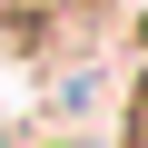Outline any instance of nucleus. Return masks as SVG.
I'll list each match as a JSON object with an SVG mask.
<instances>
[{"mask_svg":"<svg viewBox=\"0 0 148 148\" xmlns=\"http://www.w3.org/2000/svg\"><path fill=\"white\" fill-rule=\"evenodd\" d=\"M128 148H148V79H138V109H128Z\"/></svg>","mask_w":148,"mask_h":148,"instance_id":"1","label":"nucleus"}]
</instances>
